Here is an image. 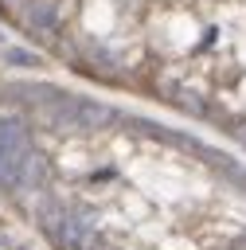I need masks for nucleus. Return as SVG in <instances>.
I'll return each mask as SVG.
<instances>
[{
  "label": "nucleus",
  "instance_id": "nucleus-1",
  "mask_svg": "<svg viewBox=\"0 0 246 250\" xmlns=\"http://www.w3.org/2000/svg\"><path fill=\"white\" fill-rule=\"evenodd\" d=\"M0 199L51 250H246V164L51 82L0 90Z\"/></svg>",
  "mask_w": 246,
  "mask_h": 250
}]
</instances>
